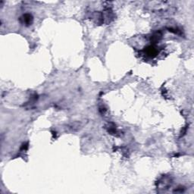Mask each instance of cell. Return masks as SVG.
I'll list each match as a JSON object with an SVG mask.
<instances>
[{"mask_svg":"<svg viewBox=\"0 0 194 194\" xmlns=\"http://www.w3.org/2000/svg\"><path fill=\"white\" fill-rule=\"evenodd\" d=\"M172 183V180L169 177H167V176H163V177L159 180L158 183V186L159 188L162 189H167V187H168Z\"/></svg>","mask_w":194,"mask_h":194,"instance_id":"obj_1","label":"cell"},{"mask_svg":"<svg viewBox=\"0 0 194 194\" xmlns=\"http://www.w3.org/2000/svg\"><path fill=\"white\" fill-rule=\"evenodd\" d=\"M145 51L146 54L150 57L155 56V55H157V53H158V50L156 49V48L153 46H149L146 47Z\"/></svg>","mask_w":194,"mask_h":194,"instance_id":"obj_2","label":"cell"},{"mask_svg":"<svg viewBox=\"0 0 194 194\" xmlns=\"http://www.w3.org/2000/svg\"><path fill=\"white\" fill-rule=\"evenodd\" d=\"M21 19L23 20V23H24V24H25V25H29L32 23L33 17L32 15H30V14H26V15H23V17L21 18Z\"/></svg>","mask_w":194,"mask_h":194,"instance_id":"obj_3","label":"cell"}]
</instances>
